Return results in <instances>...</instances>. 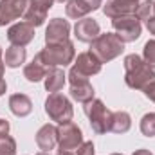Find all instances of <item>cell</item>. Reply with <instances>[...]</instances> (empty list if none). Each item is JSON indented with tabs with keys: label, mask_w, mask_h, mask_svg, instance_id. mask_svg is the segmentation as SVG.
Returning a JSON list of instances; mask_svg holds the SVG:
<instances>
[{
	"label": "cell",
	"mask_w": 155,
	"mask_h": 155,
	"mask_svg": "<svg viewBox=\"0 0 155 155\" xmlns=\"http://www.w3.org/2000/svg\"><path fill=\"white\" fill-rule=\"evenodd\" d=\"M124 83L134 90H143L155 79V71L139 54L124 56Z\"/></svg>",
	"instance_id": "cell-1"
},
{
	"label": "cell",
	"mask_w": 155,
	"mask_h": 155,
	"mask_svg": "<svg viewBox=\"0 0 155 155\" xmlns=\"http://www.w3.org/2000/svg\"><path fill=\"white\" fill-rule=\"evenodd\" d=\"M41 61L51 69V67H60V65H69L76 58V49L71 40L58 41V43H45V47L38 52Z\"/></svg>",
	"instance_id": "cell-2"
},
{
	"label": "cell",
	"mask_w": 155,
	"mask_h": 155,
	"mask_svg": "<svg viewBox=\"0 0 155 155\" xmlns=\"http://www.w3.org/2000/svg\"><path fill=\"white\" fill-rule=\"evenodd\" d=\"M124 51V41L116 33H103L90 43V52L101 61V63H108L112 60H116L117 56H121Z\"/></svg>",
	"instance_id": "cell-3"
},
{
	"label": "cell",
	"mask_w": 155,
	"mask_h": 155,
	"mask_svg": "<svg viewBox=\"0 0 155 155\" xmlns=\"http://www.w3.org/2000/svg\"><path fill=\"white\" fill-rule=\"evenodd\" d=\"M83 112L87 114L92 130L97 135H103L107 132H110V123H112V110H108L105 107V103L101 99H92L88 103H85Z\"/></svg>",
	"instance_id": "cell-4"
},
{
	"label": "cell",
	"mask_w": 155,
	"mask_h": 155,
	"mask_svg": "<svg viewBox=\"0 0 155 155\" xmlns=\"http://www.w3.org/2000/svg\"><path fill=\"white\" fill-rule=\"evenodd\" d=\"M45 114L49 116V119L61 124V123L72 121L74 108H72V103L69 101L67 96H63L60 92H52L45 99Z\"/></svg>",
	"instance_id": "cell-5"
},
{
	"label": "cell",
	"mask_w": 155,
	"mask_h": 155,
	"mask_svg": "<svg viewBox=\"0 0 155 155\" xmlns=\"http://www.w3.org/2000/svg\"><path fill=\"white\" fill-rule=\"evenodd\" d=\"M56 135H58V146L63 152H72L78 150L83 143V134L81 128L76 123L69 121V123H61L56 126Z\"/></svg>",
	"instance_id": "cell-6"
},
{
	"label": "cell",
	"mask_w": 155,
	"mask_h": 155,
	"mask_svg": "<svg viewBox=\"0 0 155 155\" xmlns=\"http://www.w3.org/2000/svg\"><path fill=\"white\" fill-rule=\"evenodd\" d=\"M112 27H114V33L124 43L135 41V40L141 36V31H143V24H141V20L135 15L112 18Z\"/></svg>",
	"instance_id": "cell-7"
},
{
	"label": "cell",
	"mask_w": 155,
	"mask_h": 155,
	"mask_svg": "<svg viewBox=\"0 0 155 155\" xmlns=\"http://www.w3.org/2000/svg\"><path fill=\"white\" fill-rule=\"evenodd\" d=\"M69 83H71V97L78 101V103H81V105H85V103H88V101H92L94 99V87L88 83V78H83L76 74V72H69Z\"/></svg>",
	"instance_id": "cell-8"
},
{
	"label": "cell",
	"mask_w": 155,
	"mask_h": 155,
	"mask_svg": "<svg viewBox=\"0 0 155 155\" xmlns=\"http://www.w3.org/2000/svg\"><path fill=\"white\" fill-rule=\"evenodd\" d=\"M51 7H52L51 0H29L22 18H24V22L31 24L33 27H40L47 20V13Z\"/></svg>",
	"instance_id": "cell-9"
},
{
	"label": "cell",
	"mask_w": 155,
	"mask_h": 155,
	"mask_svg": "<svg viewBox=\"0 0 155 155\" xmlns=\"http://www.w3.org/2000/svg\"><path fill=\"white\" fill-rule=\"evenodd\" d=\"M101 67H103V63H101L90 51H87V52L78 54L76 61H74V65L71 67V71L76 72V74H79V76H83V78H90V76L99 74V72H101Z\"/></svg>",
	"instance_id": "cell-10"
},
{
	"label": "cell",
	"mask_w": 155,
	"mask_h": 155,
	"mask_svg": "<svg viewBox=\"0 0 155 155\" xmlns=\"http://www.w3.org/2000/svg\"><path fill=\"white\" fill-rule=\"evenodd\" d=\"M29 0H0V27L24 16Z\"/></svg>",
	"instance_id": "cell-11"
},
{
	"label": "cell",
	"mask_w": 155,
	"mask_h": 155,
	"mask_svg": "<svg viewBox=\"0 0 155 155\" xmlns=\"http://www.w3.org/2000/svg\"><path fill=\"white\" fill-rule=\"evenodd\" d=\"M103 5V0H69L65 5V15L72 20L87 18L88 13L99 9Z\"/></svg>",
	"instance_id": "cell-12"
},
{
	"label": "cell",
	"mask_w": 155,
	"mask_h": 155,
	"mask_svg": "<svg viewBox=\"0 0 155 155\" xmlns=\"http://www.w3.org/2000/svg\"><path fill=\"white\" fill-rule=\"evenodd\" d=\"M7 40L11 41V45L25 47L35 40V27L27 22H18L7 29Z\"/></svg>",
	"instance_id": "cell-13"
},
{
	"label": "cell",
	"mask_w": 155,
	"mask_h": 155,
	"mask_svg": "<svg viewBox=\"0 0 155 155\" xmlns=\"http://www.w3.org/2000/svg\"><path fill=\"white\" fill-rule=\"evenodd\" d=\"M139 7V0H110L107 5H103V13L108 18H119V16H128L135 15Z\"/></svg>",
	"instance_id": "cell-14"
},
{
	"label": "cell",
	"mask_w": 155,
	"mask_h": 155,
	"mask_svg": "<svg viewBox=\"0 0 155 155\" xmlns=\"http://www.w3.org/2000/svg\"><path fill=\"white\" fill-rule=\"evenodd\" d=\"M71 36V24L63 18H52L45 29V43L65 41Z\"/></svg>",
	"instance_id": "cell-15"
},
{
	"label": "cell",
	"mask_w": 155,
	"mask_h": 155,
	"mask_svg": "<svg viewBox=\"0 0 155 155\" xmlns=\"http://www.w3.org/2000/svg\"><path fill=\"white\" fill-rule=\"evenodd\" d=\"M99 35H101V27H99V24L94 18H81L74 25V36L79 41L92 43Z\"/></svg>",
	"instance_id": "cell-16"
},
{
	"label": "cell",
	"mask_w": 155,
	"mask_h": 155,
	"mask_svg": "<svg viewBox=\"0 0 155 155\" xmlns=\"http://www.w3.org/2000/svg\"><path fill=\"white\" fill-rule=\"evenodd\" d=\"M36 144L43 152H51L58 144V135H56V126L54 124L47 123L36 132Z\"/></svg>",
	"instance_id": "cell-17"
},
{
	"label": "cell",
	"mask_w": 155,
	"mask_h": 155,
	"mask_svg": "<svg viewBox=\"0 0 155 155\" xmlns=\"http://www.w3.org/2000/svg\"><path fill=\"white\" fill-rule=\"evenodd\" d=\"M9 110L16 117H25L33 112V101L25 94H13L9 97Z\"/></svg>",
	"instance_id": "cell-18"
},
{
	"label": "cell",
	"mask_w": 155,
	"mask_h": 155,
	"mask_svg": "<svg viewBox=\"0 0 155 155\" xmlns=\"http://www.w3.org/2000/svg\"><path fill=\"white\" fill-rule=\"evenodd\" d=\"M47 71H49V67L41 61V58L36 54V56L33 58V61L24 67V78H25L27 81H31V83H36V81L45 79Z\"/></svg>",
	"instance_id": "cell-19"
},
{
	"label": "cell",
	"mask_w": 155,
	"mask_h": 155,
	"mask_svg": "<svg viewBox=\"0 0 155 155\" xmlns=\"http://www.w3.org/2000/svg\"><path fill=\"white\" fill-rule=\"evenodd\" d=\"M65 81H67V76H65V72H63V69H60V67H51L49 71H47V76H45V88H47V92H60L61 88H63V85H65Z\"/></svg>",
	"instance_id": "cell-20"
},
{
	"label": "cell",
	"mask_w": 155,
	"mask_h": 155,
	"mask_svg": "<svg viewBox=\"0 0 155 155\" xmlns=\"http://www.w3.org/2000/svg\"><path fill=\"white\" fill-rule=\"evenodd\" d=\"M25 58H27V51H25L24 47H20V45H11V47H7V51H5L4 63H5V67H9V69H16V67H20L22 63H25Z\"/></svg>",
	"instance_id": "cell-21"
},
{
	"label": "cell",
	"mask_w": 155,
	"mask_h": 155,
	"mask_svg": "<svg viewBox=\"0 0 155 155\" xmlns=\"http://www.w3.org/2000/svg\"><path fill=\"white\" fill-rule=\"evenodd\" d=\"M132 126V117L124 110L112 112V123H110V132L114 134H126Z\"/></svg>",
	"instance_id": "cell-22"
},
{
	"label": "cell",
	"mask_w": 155,
	"mask_h": 155,
	"mask_svg": "<svg viewBox=\"0 0 155 155\" xmlns=\"http://www.w3.org/2000/svg\"><path fill=\"white\" fill-rule=\"evenodd\" d=\"M141 132L143 135L146 137H155V112H150V114H144L143 119H141Z\"/></svg>",
	"instance_id": "cell-23"
},
{
	"label": "cell",
	"mask_w": 155,
	"mask_h": 155,
	"mask_svg": "<svg viewBox=\"0 0 155 155\" xmlns=\"http://www.w3.org/2000/svg\"><path fill=\"white\" fill-rule=\"evenodd\" d=\"M153 4H155V0H144V2H141L139 7H137L135 16H137L141 22L146 24V22L152 18V15H153Z\"/></svg>",
	"instance_id": "cell-24"
},
{
	"label": "cell",
	"mask_w": 155,
	"mask_h": 155,
	"mask_svg": "<svg viewBox=\"0 0 155 155\" xmlns=\"http://www.w3.org/2000/svg\"><path fill=\"white\" fill-rule=\"evenodd\" d=\"M143 60L155 71V40H148L143 49Z\"/></svg>",
	"instance_id": "cell-25"
},
{
	"label": "cell",
	"mask_w": 155,
	"mask_h": 155,
	"mask_svg": "<svg viewBox=\"0 0 155 155\" xmlns=\"http://www.w3.org/2000/svg\"><path fill=\"white\" fill-rule=\"evenodd\" d=\"M94 152H96L94 150V143L92 141H87V143L83 141L81 146L76 150V155H94Z\"/></svg>",
	"instance_id": "cell-26"
},
{
	"label": "cell",
	"mask_w": 155,
	"mask_h": 155,
	"mask_svg": "<svg viewBox=\"0 0 155 155\" xmlns=\"http://www.w3.org/2000/svg\"><path fill=\"white\" fill-rule=\"evenodd\" d=\"M143 92H144V96H146L150 101H153L155 103V79L150 83V85H146V87L143 88Z\"/></svg>",
	"instance_id": "cell-27"
},
{
	"label": "cell",
	"mask_w": 155,
	"mask_h": 155,
	"mask_svg": "<svg viewBox=\"0 0 155 155\" xmlns=\"http://www.w3.org/2000/svg\"><path fill=\"white\" fill-rule=\"evenodd\" d=\"M4 69H5V63L0 61V96H4L5 90H7V83H5V79H4Z\"/></svg>",
	"instance_id": "cell-28"
},
{
	"label": "cell",
	"mask_w": 155,
	"mask_h": 155,
	"mask_svg": "<svg viewBox=\"0 0 155 155\" xmlns=\"http://www.w3.org/2000/svg\"><path fill=\"white\" fill-rule=\"evenodd\" d=\"M4 135H9V121L0 119V137H4Z\"/></svg>",
	"instance_id": "cell-29"
},
{
	"label": "cell",
	"mask_w": 155,
	"mask_h": 155,
	"mask_svg": "<svg viewBox=\"0 0 155 155\" xmlns=\"http://www.w3.org/2000/svg\"><path fill=\"white\" fill-rule=\"evenodd\" d=\"M146 29L150 31V35H155V4H153V15H152V18L146 22Z\"/></svg>",
	"instance_id": "cell-30"
},
{
	"label": "cell",
	"mask_w": 155,
	"mask_h": 155,
	"mask_svg": "<svg viewBox=\"0 0 155 155\" xmlns=\"http://www.w3.org/2000/svg\"><path fill=\"white\" fill-rule=\"evenodd\" d=\"M132 155H153V153L150 150H146V148H141V150H135Z\"/></svg>",
	"instance_id": "cell-31"
},
{
	"label": "cell",
	"mask_w": 155,
	"mask_h": 155,
	"mask_svg": "<svg viewBox=\"0 0 155 155\" xmlns=\"http://www.w3.org/2000/svg\"><path fill=\"white\" fill-rule=\"evenodd\" d=\"M58 155H74V153H72V152H63V150H60Z\"/></svg>",
	"instance_id": "cell-32"
},
{
	"label": "cell",
	"mask_w": 155,
	"mask_h": 155,
	"mask_svg": "<svg viewBox=\"0 0 155 155\" xmlns=\"http://www.w3.org/2000/svg\"><path fill=\"white\" fill-rule=\"evenodd\" d=\"M51 2H52V4H54V2H58V4H63V2H69V0H51Z\"/></svg>",
	"instance_id": "cell-33"
},
{
	"label": "cell",
	"mask_w": 155,
	"mask_h": 155,
	"mask_svg": "<svg viewBox=\"0 0 155 155\" xmlns=\"http://www.w3.org/2000/svg\"><path fill=\"white\" fill-rule=\"evenodd\" d=\"M0 61H4V60H2V47H0Z\"/></svg>",
	"instance_id": "cell-34"
},
{
	"label": "cell",
	"mask_w": 155,
	"mask_h": 155,
	"mask_svg": "<svg viewBox=\"0 0 155 155\" xmlns=\"http://www.w3.org/2000/svg\"><path fill=\"white\" fill-rule=\"evenodd\" d=\"M110 155H123V153H110Z\"/></svg>",
	"instance_id": "cell-35"
}]
</instances>
